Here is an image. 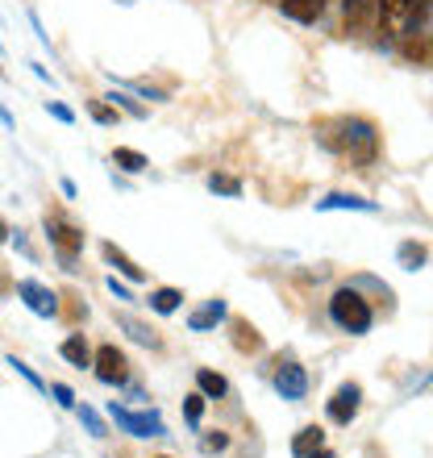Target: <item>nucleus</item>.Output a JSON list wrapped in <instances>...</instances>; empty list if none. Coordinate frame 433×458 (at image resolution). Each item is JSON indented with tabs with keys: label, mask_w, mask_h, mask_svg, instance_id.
<instances>
[{
	"label": "nucleus",
	"mask_w": 433,
	"mask_h": 458,
	"mask_svg": "<svg viewBox=\"0 0 433 458\" xmlns=\"http://www.w3.org/2000/svg\"><path fill=\"white\" fill-rule=\"evenodd\" d=\"M329 321H334L342 334H354V338H359V334L371 329L375 317H371V304L362 301L354 288H337L334 296H329Z\"/></svg>",
	"instance_id": "obj_2"
},
{
	"label": "nucleus",
	"mask_w": 433,
	"mask_h": 458,
	"mask_svg": "<svg viewBox=\"0 0 433 458\" xmlns=\"http://www.w3.org/2000/svg\"><path fill=\"white\" fill-rule=\"evenodd\" d=\"M92 367H97V379L108 387H121L125 379H130V371H125V354H121L117 346H100L97 354H92Z\"/></svg>",
	"instance_id": "obj_6"
},
{
	"label": "nucleus",
	"mask_w": 433,
	"mask_h": 458,
	"mask_svg": "<svg viewBox=\"0 0 433 458\" xmlns=\"http://www.w3.org/2000/svg\"><path fill=\"white\" fill-rule=\"evenodd\" d=\"M225 321V301H208L205 309H196L192 317H188V329H196V334H205V329L221 326Z\"/></svg>",
	"instance_id": "obj_12"
},
{
	"label": "nucleus",
	"mask_w": 433,
	"mask_h": 458,
	"mask_svg": "<svg viewBox=\"0 0 433 458\" xmlns=\"http://www.w3.org/2000/svg\"><path fill=\"white\" fill-rule=\"evenodd\" d=\"M359 404H362V387L359 384H342L329 400V421L334 425H350L359 417Z\"/></svg>",
	"instance_id": "obj_8"
},
{
	"label": "nucleus",
	"mask_w": 433,
	"mask_h": 458,
	"mask_svg": "<svg viewBox=\"0 0 433 458\" xmlns=\"http://www.w3.org/2000/svg\"><path fill=\"white\" fill-rule=\"evenodd\" d=\"M321 446H325V434L317 429V425H309V429H301V434H296V442H292V454H296V458H309L313 450H321Z\"/></svg>",
	"instance_id": "obj_16"
},
{
	"label": "nucleus",
	"mask_w": 433,
	"mask_h": 458,
	"mask_svg": "<svg viewBox=\"0 0 433 458\" xmlns=\"http://www.w3.org/2000/svg\"><path fill=\"white\" fill-rule=\"evenodd\" d=\"M337 130H342V150L350 155H371L375 150V125L371 121H337Z\"/></svg>",
	"instance_id": "obj_7"
},
{
	"label": "nucleus",
	"mask_w": 433,
	"mask_h": 458,
	"mask_svg": "<svg viewBox=\"0 0 433 458\" xmlns=\"http://www.w3.org/2000/svg\"><path fill=\"white\" fill-rule=\"evenodd\" d=\"M225 446H229L225 434H213V437H205V442H200V450H205V454H221Z\"/></svg>",
	"instance_id": "obj_29"
},
{
	"label": "nucleus",
	"mask_w": 433,
	"mask_h": 458,
	"mask_svg": "<svg viewBox=\"0 0 433 458\" xmlns=\"http://www.w3.org/2000/svg\"><path fill=\"white\" fill-rule=\"evenodd\" d=\"M47 238H50V246L63 254V263L72 267L75 263V254L84 250V233L75 225H67L63 217H47Z\"/></svg>",
	"instance_id": "obj_4"
},
{
	"label": "nucleus",
	"mask_w": 433,
	"mask_h": 458,
	"mask_svg": "<svg viewBox=\"0 0 433 458\" xmlns=\"http://www.w3.org/2000/svg\"><path fill=\"white\" fill-rule=\"evenodd\" d=\"M9 367H13V371H17V375H21L25 384H34L38 392H47V384H42V379H38V375H34V367H25V362L17 359V354H13V359H9Z\"/></svg>",
	"instance_id": "obj_24"
},
{
	"label": "nucleus",
	"mask_w": 433,
	"mask_h": 458,
	"mask_svg": "<svg viewBox=\"0 0 433 458\" xmlns=\"http://www.w3.org/2000/svg\"><path fill=\"white\" fill-rule=\"evenodd\" d=\"M180 304H183V292L180 288H155V292H150V309H155V313H163V317H171Z\"/></svg>",
	"instance_id": "obj_15"
},
{
	"label": "nucleus",
	"mask_w": 433,
	"mask_h": 458,
	"mask_svg": "<svg viewBox=\"0 0 433 458\" xmlns=\"http://www.w3.org/2000/svg\"><path fill=\"white\" fill-rule=\"evenodd\" d=\"M47 113L55 121H63V125H75V113L67 109V105H59V100H47Z\"/></svg>",
	"instance_id": "obj_26"
},
{
	"label": "nucleus",
	"mask_w": 433,
	"mask_h": 458,
	"mask_svg": "<svg viewBox=\"0 0 433 458\" xmlns=\"http://www.w3.org/2000/svg\"><path fill=\"white\" fill-rule=\"evenodd\" d=\"M59 354L72 362V367H80V371H84V367H92V346H88L84 334H72V338L59 346Z\"/></svg>",
	"instance_id": "obj_13"
},
{
	"label": "nucleus",
	"mask_w": 433,
	"mask_h": 458,
	"mask_svg": "<svg viewBox=\"0 0 433 458\" xmlns=\"http://www.w3.org/2000/svg\"><path fill=\"white\" fill-rule=\"evenodd\" d=\"M342 9H346V21L362 25V21H371L375 13H379V0H342Z\"/></svg>",
	"instance_id": "obj_19"
},
{
	"label": "nucleus",
	"mask_w": 433,
	"mask_h": 458,
	"mask_svg": "<svg viewBox=\"0 0 433 458\" xmlns=\"http://www.w3.org/2000/svg\"><path fill=\"white\" fill-rule=\"evenodd\" d=\"M17 296L25 301V309L38 317H59V296L47 288V284H38V279H21L17 284Z\"/></svg>",
	"instance_id": "obj_5"
},
{
	"label": "nucleus",
	"mask_w": 433,
	"mask_h": 458,
	"mask_svg": "<svg viewBox=\"0 0 433 458\" xmlns=\"http://www.w3.org/2000/svg\"><path fill=\"white\" fill-rule=\"evenodd\" d=\"M108 292H113L117 301H133V292L125 288V284H117V276H108Z\"/></svg>",
	"instance_id": "obj_31"
},
{
	"label": "nucleus",
	"mask_w": 433,
	"mask_h": 458,
	"mask_svg": "<svg viewBox=\"0 0 433 458\" xmlns=\"http://www.w3.org/2000/svg\"><path fill=\"white\" fill-rule=\"evenodd\" d=\"M309 458H334V450H325V446H321V450H313Z\"/></svg>",
	"instance_id": "obj_32"
},
{
	"label": "nucleus",
	"mask_w": 433,
	"mask_h": 458,
	"mask_svg": "<svg viewBox=\"0 0 433 458\" xmlns=\"http://www.w3.org/2000/svg\"><path fill=\"white\" fill-rule=\"evenodd\" d=\"M100 250H105L108 267H117L121 276H130V279H133V284H138V279H142V267L133 263L130 254H121V250H117V246H113V242H105V246H100Z\"/></svg>",
	"instance_id": "obj_14"
},
{
	"label": "nucleus",
	"mask_w": 433,
	"mask_h": 458,
	"mask_svg": "<svg viewBox=\"0 0 433 458\" xmlns=\"http://www.w3.org/2000/svg\"><path fill=\"white\" fill-rule=\"evenodd\" d=\"M276 392L284 400H304V392H309V375H304L301 362H279L276 371Z\"/></svg>",
	"instance_id": "obj_9"
},
{
	"label": "nucleus",
	"mask_w": 433,
	"mask_h": 458,
	"mask_svg": "<svg viewBox=\"0 0 433 458\" xmlns=\"http://www.w3.org/2000/svg\"><path fill=\"white\" fill-rule=\"evenodd\" d=\"M108 100H113V105H121V109H130V117H146V109H142V105H133V100L125 97V92H113V97H108Z\"/></svg>",
	"instance_id": "obj_28"
},
{
	"label": "nucleus",
	"mask_w": 433,
	"mask_h": 458,
	"mask_svg": "<svg viewBox=\"0 0 433 458\" xmlns=\"http://www.w3.org/2000/svg\"><path fill=\"white\" fill-rule=\"evenodd\" d=\"M50 396L59 400L63 409H75V392H72V387H67V384H50Z\"/></svg>",
	"instance_id": "obj_27"
},
{
	"label": "nucleus",
	"mask_w": 433,
	"mask_h": 458,
	"mask_svg": "<svg viewBox=\"0 0 433 458\" xmlns=\"http://www.w3.org/2000/svg\"><path fill=\"white\" fill-rule=\"evenodd\" d=\"M208 188L221 196H242V183L233 180V175H208Z\"/></svg>",
	"instance_id": "obj_21"
},
{
	"label": "nucleus",
	"mask_w": 433,
	"mask_h": 458,
	"mask_svg": "<svg viewBox=\"0 0 433 458\" xmlns=\"http://www.w3.org/2000/svg\"><path fill=\"white\" fill-rule=\"evenodd\" d=\"M4 238H9V221L0 217V242H4Z\"/></svg>",
	"instance_id": "obj_33"
},
{
	"label": "nucleus",
	"mask_w": 433,
	"mask_h": 458,
	"mask_svg": "<svg viewBox=\"0 0 433 458\" xmlns=\"http://www.w3.org/2000/svg\"><path fill=\"white\" fill-rule=\"evenodd\" d=\"M113 163H117L121 171H130V175H142V171L150 167L142 150H130V146H117V150H113Z\"/></svg>",
	"instance_id": "obj_17"
},
{
	"label": "nucleus",
	"mask_w": 433,
	"mask_h": 458,
	"mask_svg": "<svg viewBox=\"0 0 433 458\" xmlns=\"http://www.w3.org/2000/svg\"><path fill=\"white\" fill-rule=\"evenodd\" d=\"M396 259L404 263V271H421L425 267V246H417V242H400Z\"/></svg>",
	"instance_id": "obj_20"
},
{
	"label": "nucleus",
	"mask_w": 433,
	"mask_h": 458,
	"mask_svg": "<svg viewBox=\"0 0 433 458\" xmlns=\"http://www.w3.org/2000/svg\"><path fill=\"white\" fill-rule=\"evenodd\" d=\"M196 384H200V396H213V400H221L229 392L225 379H221L216 371H208V367H200V371H196Z\"/></svg>",
	"instance_id": "obj_18"
},
{
	"label": "nucleus",
	"mask_w": 433,
	"mask_h": 458,
	"mask_svg": "<svg viewBox=\"0 0 433 458\" xmlns=\"http://www.w3.org/2000/svg\"><path fill=\"white\" fill-rule=\"evenodd\" d=\"M279 9H284V17H292V21L313 25V21H321L325 0H279Z\"/></svg>",
	"instance_id": "obj_10"
},
{
	"label": "nucleus",
	"mask_w": 433,
	"mask_h": 458,
	"mask_svg": "<svg viewBox=\"0 0 433 458\" xmlns=\"http://www.w3.org/2000/svg\"><path fill=\"white\" fill-rule=\"evenodd\" d=\"M183 417H188V425H200V417H205V396L200 392L183 400Z\"/></svg>",
	"instance_id": "obj_22"
},
{
	"label": "nucleus",
	"mask_w": 433,
	"mask_h": 458,
	"mask_svg": "<svg viewBox=\"0 0 433 458\" xmlns=\"http://www.w3.org/2000/svg\"><path fill=\"white\" fill-rule=\"evenodd\" d=\"M433 0H379V21L392 38H417L429 21Z\"/></svg>",
	"instance_id": "obj_1"
},
{
	"label": "nucleus",
	"mask_w": 433,
	"mask_h": 458,
	"mask_svg": "<svg viewBox=\"0 0 433 458\" xmlns=\"http://www.w3.org/2000/svg\"><path fill=\"white\" fill-rule=\"evenodd\" d=\"M121 329H130V338H133V342H142V346H158L155 334H150V329H142L138 321H121Z\"/></svg>",
	"instance_id": "obj_25"
},
{
	"label": "nucleus",
	"mask_w": 433,
	"mask_h": 458,
	"mask_svg": "<svg viewBox=\"0 0 433 458\" xmlns=\"http://www.w3.org/2000/svg\"><path fill=\"white\" fill-rule=\"evenodd\" d=\"M92 117H97L100 125H117V109H105V105H92Z\"/></svg>",
	"instance_id": "obj_30"
},
{
	"label": "nucleus",
	"mask_w": 433,
	"mask_h": 458,
	"mask_svg": "<svg viewBox=\"0 0 433 458\" xmlns=\"http://www.w3.org/2000/svg\"><path fill=\"white\" fill-rule=\"evenodd\" d=\"M108 417L117 421V429H125L130 437H163L167 434V425L158 412H133V409H121L117 400L108 404Z\"/></svg>",
	"instance_id": "obj_3"
},
{
	"label": "nucleus",
	"mask_w": 433,
	"mask_h": 458,
	"mask_svg": "<svg viewBox=\"0 0 433 458\" xmlns=\"http://www.w3.org/2000/svg\"><path fill=\"white\" fill-rule=\"evenodd\" d=\"M75 412H80V421L88 425V434H92V437H105V421H100V417H97L92 409H88V404H84V409L75 404Z\"/></svg>",
	"instance_id": "obj_23"
},
{
	"label": "nucleus",
	"mask_w": 433,
	"mask_h": 458,
	"mask_svg": "<svg viewBox=\"0 0 433 458\" xmlns=\"http://www.w3.org/2000/svg\"><path fill=\"white\" fill-rule=\"evenodd\" d=\"M321 213H334V208H354V213H379L375 200H362V196H350V192H329L325 200H317Z\"/></svg>",
	"instance_id": "obj_11"
}]
</instances>
